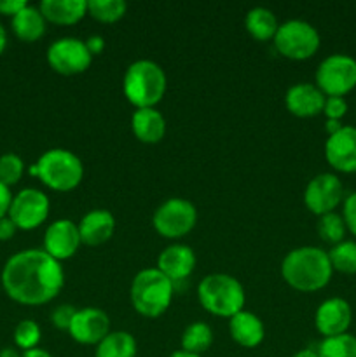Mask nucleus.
Masks as SVG:
<instances>
[{"label": "nucleus", "mask_w": 356, "mask_h": 357, "mask_svg": "<svg viewBox=\"0 0 356 357\" xmlns=\"http://www.w3.org/2000/svg\"><path fill=\"white\" fill-rule=\"evenodd\" d=\"M328 258H330L332 268L341 274L353 275L356 274V243L355 241H342V243L335 244L330 251H328Z\"/></svg>", "instance_id": "obj_27"}, {"label": "nucleus", "mask_w": 356, "mask_h": 357, "mask_svg": "<svg viewBox=\"0 0 356 357\" xmlns=\"http://www.w3.org/2000/svg\"><path fill=\"white\" fill-rule=\"evenodd\" d=\"M198 222L195 206L187 199H170L154 213V229L166 239H178L191 232Z\"/></svg>", "instance_id": "obj_9"}, {"label": "nucleus", "mask_w": 356, "mask_h": 357, "mask_svg": "<svg viewBox=\"0 0 356 357\" xmlns=\"http://www.w3.org/2000/svg\"><path fill=\"white\" fill-rule=\"evenodd\" d=\"M79 225L72 220H56L47 227L44 236V251L54 260H68L80 246Z\"/></svg>", "instance_id": "obj_14"}, {"label": "nucleus", "mask_w": 356, "mask_h": 357, "mask_svg": "<svg viewBox=\"0 0 356 357\" xmlns=\"http://www.w3.org/2000/svg\"><path fill=\"white\" fill-rule=\"evenodd\" d=\"M316 86L327 98L351 93L356 87V59L346 54L325 58L316 70Z\"/></svg>", "instance_id": "obj_8"}, {"label": "nucleus", "mask_w": 356, "mask_h": 357, "mask_svg": "<svg viewBox=\"0 0 356 357\" xmlns=\"http://www.w3.org/2000/svg\"><path fill=\"white\" fill-rule=\"evenodd\" d=\"M244 24H246V30L255 40H271L274 38L276 31H278L279 23L276 20V14L272 10L265 9V7H255L250 13L246 14V20H244Z\"/></svg>", "instance_id": "obj_24"}, {"label": "nucleus", "mask_w": 356, "mask_h": 357, "mask_svg": "<svg viewBox=\"0 0 356 357\" xmlns=\"http://www.w3.org/2000/svg\"><path fill=\"white\" fill-rule=\"evenodd\" d=\"M0 357H23V354H20L16 349L6 347V349H2V351H0Z\"/></svg>", "instance_id": "obj_43"}, {"label": "nucleus", "mask_w": 356, "mask_h": 357, "mask_svg": "<svg viewBox=\"0 0 356 357\" xmlns=\"http://www.w3.org/2000/svg\"><path fill=\"white\" fill-rule=\"evenodd\" d=\"M38 342H40V328L35 321L24 319L14 330V344L17 349H21L23 352L31 351V349H37Z\"/></svg>", "instance_id": "obj_31"}, {"label": "nucleus", "mask_w": 356, "mask_h": 357, "mask_svg": "<svg viewBox=\"0 0 356 357\" xmlns=\"http://www.w3.org/2000/svg\"><path fill=\"white\" fill-rule=\"evenodd\" d=\"M17 227L14 225V222L9 218V216H3V218L0 220V241L13 239Z\"/></svg>", "instance_id": "obj_37"}, {"label": "nucleus", "mask_w": 356, "mask_h": 357, "mask_svg": "<svg viewBox=\"0 0 356 357\" xmlns=\"http://www.w3.org/2000/svg\"><path fill=\"white\" fill-rule=\"evenodd\" d=\"M45 21L54 24H75L87 14L86 0H44L38 6Z\"/></svg>", "instance_id": "obj_22"}, {"label": "nucleus", "mask_w": 356, "mask_h": 357, "mask_svg": "<svg viewBox=\"0 0 356 357\" xmlns=\"http://www.w3.org/2000/svg\"><path fill=\"white\" fill-rule=\"evenodd\" d=\"M334 268L327 251L302 246L290 251L281 264V275L288 286L302 293L320 291L330 282Z\"/></svg>", "instance_id": "obj_2"}, {"label": "nucleus", "mask_w": 356, "mask_h": 357, "mask_svg": "<svg viewBox=\"0 0 356 357\" xmlns=\"http://www.w3.org/2000/svg\"><path fill=\"white\" fill-rule=\"evenodd\" d=\"M10 201H13V194H10L9 187L0 183V220H2L3 216H7V213H9Z\"/></svg>", "instance_id": "obj_38"}, {"label": "nucleus", "mask_w": 356, "mask_h": 357, "mask_svg": "<svg viewBox=\"0 0 356 357\" xmlns=\"http://www.w3.org/2000/svg\"><path fill=\"white\" fill-rule=\"evenodd\" d=\"M353 321L351 305L344 298H328L318 307L314 324L323 338L339 337L348 333Z\"/></svg>", "instance_id": "obj_16"}, {"label": "nucleus", "mask_w": 356, "mask_h": 357, "mask_svg": "<svg viewBox=\"0 0 356 357\" xmlns=\"http://www.w3.org/2000/svg\"><path fill=\"white\" fill-rule=\"evenodd\" d=\"M229 333L232 340L244 349L257 347L265 337L264 323L260 321V317L255 316L253 312H246V310H241L236 316L230 317Z\"/></svg>", "instance_id": "obj_20"}, {"label": "nucleus", "mask_w": 356, "mask_h": 357, "mask_svg": "<svg viewBox=\"0 0 356 357\" xmlns=\"http://www.w3.org/2000/svg\"><path fill=\"white\" fill-rule=\"evenodd\" d=\"M325 100H327V96L318 89V86L300 82L286 91L285 105L290 114H293L295 117L307 119L314 117L318 114H323Z\"/></svg>", "instance_id": "obj_17"}, {"label": "nucleus", "mask_w": 356, "mask_h": 357, "mask_svg": "<svg viewBox=\"0 0 356 357\" xmlns=\"http://www.w3.org/2000/svg\"><path fill=\"white\" fill-rule=\"evenodd\" d=\"M65 284V272L58 260L44 250H27L13 255L2 271L3 291L21 305H44Z\"/></svg>", "instance_id": "obj_1"}, {"label": "nucleus", "mask_w": 356, "mask_h": 357, "mask_svg": "<svg viewBox=\"0 0 356 357\" xmlns=\"http://www.w3.org/2000/svg\"><path fill=\"white\" fill-rule=\"evenodd\" d=\"M23 357H52L49 354L47 351H44V349H31V351H27L23 352Z\"/></svg>", "instance_id": "obj_41"}, {"label": "nucleus", "mask_w": 356, "mask_h": 357, "mask_svg": "<svg viewBox=\"0 0 356 357\" xmlns=\"http://www.w3.org/2000/svg\"><path fill=\"white\" fill-rule=\"evenodd\" d=\"M30 174L40 178L45 187L56 192H70L82 181V160L73 152L65 149L47 150L40 159L30 166Z\"/></svg>", "instance_id": "obj_6"}, {"label": "nucleus", "mask_w": 356, "mask_h": 357, "mask_svg": "<svg viewBox=\"0 0 356 357\" xmlns=\"http://www.w3.org/2000/svg\"><path fill=\"white\" fill-rule=\"evenodd\" d=\"M327 162L339 173H356V128L344 126L325 143Z\"/></svg>", "instance_id": "obj_13"}, {"label": "nucleus", "mask_w": 356, "mask_h": 357, "mask_svg": "<svg viewBox=\"0 0 356 357\" xmlns=\"http://www.w3.org/2000/svg\"><path fill=\"white\" fill-rule=\"evenodd\" d=\"M170 357H202V356L191 354V352H185V351H177V352H173Z\"/></svg>", "instance_id": "obj_45"}, {"label": "nucleus", "mask_w": 356, "mask_h": 357, "mask_svg": "<svg viewBox=\"0 0 356 357\" xmlns=\"http://www.w3.org/2000/svg\"><path fill=\"white\" fill-rule=\"evenodd\" d=\"M24 173L23 159L16 153H3L0 155V183L13 187L21 180Z\"/></svg>", "instance_id": "obj_32"}, {"label": "nucleus", "mask_w": 356, "mask_h": 357, "mask_svg": "<svg viewBox=\"0 0 356 357\" xmlns=\"http://www.w3.org/2000/svg\"><path fill=\"white\" fill-rule=\"evenodd\" d=\"M115 230V220L112 213L105 209H93L79 223L80 241L87 246H100L107 243Z\"/></svg>", "instance_id": "obj_19"}, {"label": "nucleus", "mask_w": 356, "mask_h": 357, "mask_svg": "<svg viewBox=\"0 0 356 357\" xmlns=\"http://www.w3.org/2000/svg\"><path fill=\"white\" fill-rule=\"evenodd\" d=\"M136 340L128 331H110L96 345L94 357H136Z\"/></svg>", "instance_id": "obj_25"}, {"label": "nucleus", "mask_w": 356, "mask_h": 357, "mask_svg": "<svg viewBox=\"0 0 356 357\" xmlns=\"http://www.w3.org/2000/svg\"><path fill=\"white\" fill-rule=\"evenodd\" d=\"M195 267V255L185 244H173L166 248L157 258V271L163 272L170 281L178 282L187 279Z\"/></svg>", "instance_id": "obj_18"}, {"label": "nucleus", "mask_w": 356, "mask_h": 357, "mask_svg": "<svg viewBox=\"0 0 356 357\" xmlns=\"http://www.w3.org/2000/svg\"><path fill=\"white\" fill-rule=\"evenodd\" d=\"M93 56L86 42L75 37H63L47 49V63L59 75H79L89 68Z\"/></svg>", "instance_id": "obj_10"}, {"label": "nucleus", "mask_w": 356, "mask_h": 357, "mask_svg": "<svg viewBox=\"0 0 356 357\" xmlns=\"http://www.w3.org/2000/svg\"><path fill=\"white\" fill-rule=\"evenodd\" d=\"M175 282L157 268H145L138 272L131 282L129 298L133 309L145 317L163 316L171 305Z\"/></svg>", "instance_id": "obj_4"}, {"label": "nucleus", "mask_w": 356, "mask_h": 357, "mask_svg": "<svg viewBox=\"0 0 356 357\" xmlns=\"http://www.w3.org/2000/svg\"><path fill=\"white\" fill-rule=\"evenodd\" d=\"M75 314L77 309H73V305H58L51 312V321L58 330H70Z\"/></svg>", "instance_id": "obj_33"}, {"label": "nucleus", "mask_w": 356, "mask_h": 357, "mask_svg": "<svg viewBox=\"0 0 356 357\" xmlns=\"http://www.w3.org/2000/svg\"><path fill=\"white\" fill-rule=\"evenodd\" d=\"M348 112V103H346L344 98L339 96H328L325 100L323 114L327 115V119H332V121H341L342 117Z\"/></svg>", "instance_id": "obj_34"}, {"label": "nucleus", "mask_w": 356, "mask_h": 357, "mask_svg": "<svg viewBox=\"0 0 356 357\" xmlns=\"http://www.w3.org/2000/svg\"><path fill=\"white\" fill-rule=\"evenodd\" d=\"M293 357H318V352L313 351V349H302V351L297 352Z\"/></svg>", "instance_id": "obj_44"}, {"label": "nucleus", "mask_w": 356, "mask_h": 357, "mask_svg": "<svg viewBox=\"0 0 356 357\" xmlns=\"http://www.w3.org/2000/svg\"><path fill=\"white\" fill-rule=\"evenodd\" d=\"M133 135L142 143H159L166 135V119L156 108H138L131 117Z\"/></svg>", "instance_id": "obj_21"}, {"label": "nucleus", "mask_w": 356, "mask_h": 357, "mask_svg": "<svg viewBox=\"0 0 356 357\" xmlns=\"http://www.w3.org/2000/svg\"><path fill=\"white\" fill-rule=\"evenodd\" d=\"M342 128H344V126H342L341 121H332V119H327V132H328V136L335 135V132L341 131Z\"/></svg>", "instance_id": "obj_40"}, {"label": "nucleus", "mask_w": 356, "mask_h": 357, "mask_svg": "<svg viewBox=\"0 0 356 357\" xmlns=\"http://www.w3.org/2000/svg\"><path fill=\"white\" fill-rule=\"evenodd\" d=\"M14 225L21 230H34L40 227L49 216V199L37 188H24L10 201L7 213Z\"/></svg>", "instance_id": "obj_11"}, {"label": "nucleus", "mask_w": 356, "mask_h": 357, "mask_svg": "<svg viewBox=\"0 0 356 357\" xmlns=\"http://www.w3.org/2000/svg\"><path fill=\"white\" fill-rule=\"evenodd\" d=\"M6 45H7V33H6V28H3L2 23H0V56H2V52L6 51Z\"/></svg>", "instance_id": "obj_42"}, {"label": "nucleus", "mask_w": 356, "mask_h": 357, "mask_svg": "<svg viewBox=\"0 0 356 357\" xmlns=\"http://www.w3.org/2000/svg\"><path fill=\"white\" fill-rule=\"evenodd\" d=\"M198 298L206 312L230 319L244 310L246 295L236 278L229 274H209L199 282Z\"/></svg>", "instance_id": "obj_5"}, {"label": "nucleus", "mask_w": 356, "mask_h": 357, "mask_svg": "<svg viewBox=\"0 0 356 357\" xmlns=\"http://www.w3.org/2000/svg\"><path fill=\"white\" fill-rule=\"evenodd\" d=\"M213 344V331L206 323H192L181 335V351L201 356Z\"/></svg>", "instance_id": "obj_26"}, {"label": "nucleus", "mask_w": 356, "mask_h": 357, "mask_svg": "<svg viewBox=\"0 0 356 357\" xmlns=\"http://www.w3.org/2000/svg\"><path fill=\"white\" fill-rule=\"evenodd\" d=\"M68 333L75 342L82 345H98L110 333V317L100 309L77 310Z\"/></svg>", "instance_id": "obj_15"}, {"label": "nucleus", "mask_w": 356, "mask_h": 357, "mask_svg": "<svg viewBox=\"0 0 356 357\" xmlns=\"http://www.w3.org/2000/svg\"><path fill=\"white\" fill-rule=\"evenodd\" d=\"M274 45L288 59H309L320 49V33L313 24L302 20H290L279 24L274 35Z\"/></svg>", "instance_id": "obj_7"}, {"label": "nucleus", "mask_w": 356, "mask_h": 357, "mask_svg": "<svg viewBox=\"0 0 356 357\" xmlns=\"http://www.w3.org/2000/svg\"><path fill=\"white\" fill-rule=\"evenodd\" d=\"M342 199H344L342 181L332 173H321L314 176L307 183L306 192H304L306 208L318 216L334 213V209L341 204Z\"/></svg>", "instance_id": "obj_12"}, {"label": "nucleus", "mask_w": 356, "mask_h": 357, "mask_svg": "<svg viewBox=\"0 0 356 357\" xmlns=\"http://www.w3.org/2000/svg\"><path fill=\"white\" fill-rule=\"evenodd\" d=\"M128 3L124 0H89L87 14L100 23H115L124 17Z\"/></svg>", "instance_id": "obj_28"}, {"label": "nucleus", "mask_w": 356, "mask_h": 357, "mask_svg": "<svg viewBox=\"0 0 356 357\" xmlns=\"http://www.w3.org/2000/svg\"><path fill=\"white\" fill-rule=\"evenodd\" d=\"M86 45H87V51L91 52V56H98L103 52L105 40L103 37H100V35H91V37L86 40Z\"/></svg>", "instance_id": "obj_39"}, {"label": "nucleus", "mask_w": 356, "mask_h": 357, "mask_svg": "<svg viewBox=\"0 0 356 357\" xmlns=\"http://www.w3.org/2000/svg\"><path fill=\"white\" fill-rule=\"evenodd\" d=\"M346 229L356 237V192L349 194L344 201V211H342Z\"/></svg>", "instance_id": "obj_35"}, {"label": "nucleus", "mask_w": 356, "mask_h": 357, "mask_svg": "<svg viewBox=\"0 0 356 357\" xmlns=\"http://www.w3.org/2000/svg\"><path fill=\"white\" fill-rule=\"evenodd\" d=\"M10 26L20 40L35 42L45 33V17L38 7L27 6L10 20Z\"/></svg>", "instance_id": "obj_23"}, {"label": "nucleus", "mask_w": 356, "mask_h": 357, "mask_svg": "<svg viewBox=\"0 0 356 357\" xmlns=\"http://www.w3.org/2000/svg\"><path fill=\"white\" fill-rule=\"evenodd\" d=\"M27 6H28L27 0H0V14L14 17Z\"/></svg>", "instance_id": "obj_36"}, {"label": "nucleus", "mask_w": 356, "mask_h": 357, "mask_svg": "<svg viewBox=\"0 0 356 357\" xmlns=\"http://www.w3.org/2000/svg\"><path fill=\"white\" fill-rule=\"evenodd\" d=\"M346 223L344 218L337 213H328V215L320 216V222H318V234H320L321 239L325 243L330 244H339L344 241L346 236Z\"/></svg>", "instance_id": "obj_30"}, {"label": "nucleus", "mask_w": 356, "mask_h": 357, "mask_svg": "<svg viewBox=\"0 0 356 357\" xmlns=\"http://www.w3.org/2000/svg\"><path fill=\"white\" fill-rule=\"evenodd\" d=\"M129 103L138 108H154L166 94L168 79L164 70L150 59H138L126 70L122 80Z\"/></svg>", "instance_id": "obj_3"}, {"label": "nucleus", "mask_w": 356, "mask_h": 357, "mask_svg": "<svg viewBox=\"0 0 356 357\" xmlns=\"http://www.w3.org/2000/svg\"><path fill=\"white\" fill-rule=\"evenodd\" d=\"M316 352L318 357H356V337L344 333L323 338Z\"/></svg>", "instance_id": "obj_29"}]
</instances>
